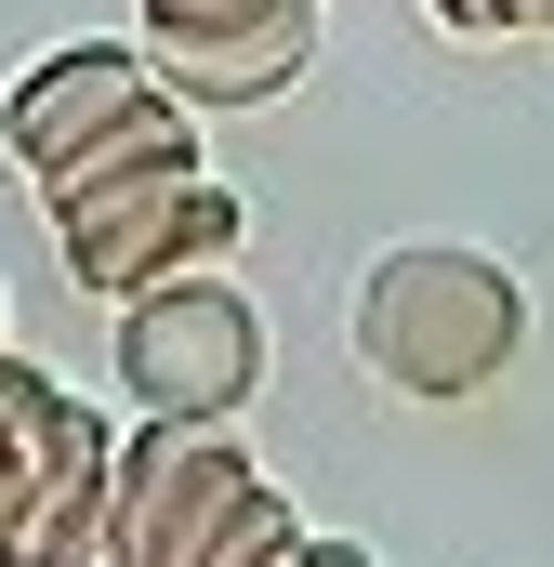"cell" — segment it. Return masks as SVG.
Returning <instances> with one entry per match:
<instances>
[{"label":"cell","instance_id":"6da1fadb","mask_svg":"<svg viewBox=\"0 0 554 567\" xmlns=\"http://www.w3.org/2000/svg\"><path fill=\"white\" fill-rule=\"evenodd\" d=\"M343 343H357V370L383 396L462 410V396H489L529 357V290L475 238H397V251H370V278L343 290Z\"/></svg>","mask_w":554,"mask_h":567},{"label":"cell","instance_id":"7a4b0ae2","mask_svg":"<svg viewBox=\"0 0 554 567\" xmlns=\"http://www.w3.org/2000/svg\"><path fill=\"white\" fill-rule=\"evenodd\" d=\"M304 515L252 475L238 423H158L120 435V567H277Z\"/></svg>","mask_w":554,"mask_h":567},{"label":"cell","instance_id":"3957f363","mask_svg":"<svg viewBox=\"0 0 554 567\" xmlns=\"http://www.w3.org/2000/svg\"><path fill=\"white\" fill-rule=\"evenodd\" d=\"M238 185L225 172H133V185H93L53 212V251L93 303H133L158 278H198V265H238Z\"/></svg>","mask_w":554,"mask_h":567},{"label":"cell","instance_id":"277c9868","mask_svg":"<svg viewBox=\"0 0 554 567\" xmlns=\"http://www.w3.org/2000/svg\"><path fill=\"white\" fill-rule=\"evenodd\" d=\"M120 383H133V410H158V423H238L252 383H265V317H252V290L225 278V265L133 290V303H120Z\"/></svg>","mask_w":554,"mask_h":567},{"label":"cell","instance_id":"5b68a950","mask_svg":"<svg viewBox=\"0 0 554 567\" xmlns=\"http://www.w3.org/2000/svg\"><path fill=\"white\" fill-rule=\"evenodd\" d=\"M172 80H158V53L145 40H53V53H27L13 66V93H0V145H13V172L27 185H53L66 158H93V145L145 120Z\"/></svg>","mask_w":554,"mask_h":567},{"label":"cell","instance_id":"8992f818","mask_svg":"<svg viewBox=\"0 0 554 567\" xmlns=\"http://www.w3.org/2000/svg\"><path fill=\"white\" fill-rule=\"evenodd\" d=\"M0 567H120V435L93 423V396L0 488Z\"/></svg>","mask_w":554,"mask_h":567},{"label":"cell","instance_id":"52a82bcc","mask_svg":"<svg viewBox=\"0 0 554 567\" xmlns=\"http://www.w3.org/2000/svg\"><path fill=\"white\" fill-rule=\"evenodd\" d=\"M145 53L198 120H238V106H277L317 66V0H277V13H238V27H145Z\"/></svg>","mask_w":554,"mask_h":567},{"label":"cell","instance_id":"ba28073f","mask_svg":"<svg viewBox=\"0 0 554 567\" xmlns=\"http://www.w3.org/2000/svg\"><path fill=\"white\" fill-rule=\"evenodd\" d=\"M66 423H80V383L0 343V488H13V475H27V462H40V449H53Z\"/></svg>","mask_w":554,"mask_h":567},{"label":"cell","instance_id":"9c48e42d","mask_svg":"<svg viewBox=\"0 0 554 567\" xmlns=\"http://www.w3.org/2000/svg\"><path fill=\"white\" fill-rule=\"evenodd\" d=\"M529 27H554V0H489V40H529Z\"/></svg>","mask_w":554,"mask_h":567},{"label":"cell","instance_id":"30bf717a","mask_svg":"<svg viewBox=\"0 0 554 567\" xmlns=\"http://www.w3.org/2000/svg\"><path fill=\"white\" fill-rule=\"evenodd\" d=\"M277 567H370V555H357V542H317V528H304V542H290Z\"/></svg>","mask_w":554,"mask_h":567},{"label":"cell","instance_id":"8fae6325","mask_svg":"<svg viewBox=\"0 0 554 567\" xmlns=\"http://www.w3.org/2000/svg\"><path fill=\"white\" fill-rule=\"evenodd\" d=\"M435 27H462V40H489V0H422Z\"/></svg>","mask_w":554,"mask_h":567},{"label":"cell","instance_id":"7c38bea8","mask_svg":"<svg viewBox=\"0 0 554 567\" xmlns=\"http://www.w3.org/2000/svg\"><path fill=\"white\" fill-rule=\"evenodd\" d=\"M145 13H185V0H145Z\"/></svg>","mask_w":554,"mask_h":567}]
</instances>
